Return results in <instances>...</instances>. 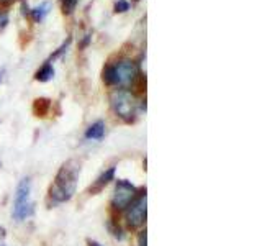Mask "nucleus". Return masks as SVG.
Masks as SVG:
<instances>
[{
  "label": "nucleus",
  "instance_id": "nucleus-1",
  "mask_svg": "<svg viewBox=\"0 0 262 246\" xmlns=\"http://www.w3.org/2000/svg\"><path fill=\"white\" fill-rule=\"evenodd\" d=\"M79 172H80V166L77 161L71 159L68 162H64L59 172L56 174L54 182L49 187V197L57 203L71 200L74 192H76Z\"/></svg>",
  "mask_w": 262,
  "mask_h": 246
},
{
  "label": "nucleus",
  "instance_id": "nucleus-2",
  "mask_svg": "<svg viewBox=\"0 0 262 246\" xmlns=\"http://www.w3.org/2000/svg\"><path fill=\"white\" fill-rule=\"evenodd\" d=\"M138 76V68L133 61H118L115 66H108L103 71V80L108 86H120L128 87L133 84Z\"/></svg>",
  "mask_w": 262,
  "mask_h": 246
},
{
  "label": "nucleus",
  "instance_id": "nucleus-3",
  "mask_svg": "<svg viewBox=\"0 0 262 246\" xmlns=\"http://www.w3.org/2000/svg\"><path fill=\"white\" fill-rule=\"evenodd\" d=\"M110 104L115 113L125 121H131L136 117V100L131 92L125 89H117L113 90L110 95Z\"/></svg>",
  "mask_w": 262,
  "mask_h": 246
},
{
  "label": "nucleus",
  "instance_id": "nucleus-4",
  "mask_svg": "<svg viewBox=\"0 0 262 246\" xmlns=\"http://www.w3.org/2000/svg\"><path fill=\"white\" fill-rule=\"evenodd\" d=\"M31 194V180L30 177H25L16 187L15 194V205H13V218L16 221H23L33 213V202L30 200Z\"/></svg>",
  "mask_w": 262,
  "mask_h": 246
},
{
  "label": "nucleus",
  "instance_id": "nucleus-5",
  "mask_svg": "<svg viewBox=\"0 0 262 246\" xmlns=\"http://www.w3.org/2000/svg\"><path fill=\"white\" fill-rule=\"evenodd\" d=\"M135 197H136V187L131 184L129 180L121 179L117 182V187H115L112 205L117 210H125L133 203Z\"/></svg>",
  "mask_w": 262,
  "mask_h": 246
},
{
  "label": "nucleus",
  "instance_id": "nucleus-6",
  "mask_svg": "<svg viewBox=\"0 0 262 246\" xmlns=\"http://www.w3.org/2000/svg\"><path fill=\"white\" fill-rule=\"evenodd\" d=\"M125 218H126V225L129 228H138L144 223L146 221V194L138 197L136 200H133V203L128 207Z\"/></svg>",
  "mask_w": 262,
  "mask_h": 246
},
{
  "label": "nucleus",
  "instance_id": "nucleus-7",
  "mask_svg": "<svg viewBox=\"0 0 262 246\" xmlns=\"http://www.w3.org/2000/svg\"><path fill=\"white\" fill-rule=\"evenodd\" d=\"M113 177H115V168L112 166V168L106 169V171L103 172V174L95 180V184H94L92 187H90V192H92V194L100 192L106 184H110V182H112Z\"/></svg>",
  "mask_w": 262,
  "mask_h": 246
},
{
  "label": "nucleus",
  "instance_id": "nucleus-8",
  "mask_svg": "<svg viewBox=\"0 0 262 246\" xmlns=\"http://www.w3.org/2000/svg\"><path fill=\"white\" fill-rule=\"evenodd\" d=\"M105 135V123L103 121H95L94 125H90L85 131L87 139H102Z\"/></svg>",
  "mask_w": 262,
  "mask_h": 246
},
{
  "label": "nucleus",
  "instance_id": "nucleus-9",
  "mask_svg": "<svg viewBox=\"0 0 262 246\" xmlns=\"http://www.w3.org/2000/svg\"><path fill=\"white\" fill-rule=\"evenodd\" d=\"M53 77H54V68H53V64L48 63V61L45 63V66L36 72V76H35V79L39 80V82H48V80H51Z\"/></svg>",
  "mask_w": 262,
  "mask_h": 246
},
{
  "label": "nucleus",
  "instance_id": "nucleus-10",
  "mask_svg": "<svg viewBox=\"0 0 262 246\" xmlns=\"http://www.w3.org/2000/svg\"><path fill=\"white\" fill-rule=\"evenodd\" d=\"M49 8H51L49 2H45V4L38 5L36 8H33V10H31L33 18H35L36 22H43V20L46 18V15L49 13Z\"/></svg>",
  "mask_w": 262,
  "mask_h": 246
},
{
  "label": "nucleus",
  "instance_id": "nucleus-11",
  "mask_svg": "<svg viewBox=\"0 0 262 246\" xmlns=\"http://www.w3.org/2000/svg\"><path fill=\"white\" fill-rule=\"evenodd\" d=\"M49 107H51V104H49L48 98H36L33 109H35V113L38 115V117H45L49 110Z\"/></svg>",
  "mask_w": 262,
  "mask_h": 246
},
{
  "label": "nucleus",
  "instance_id": "nucleus-12",
  "mask_svg": "<svg viewBox=\"0 0 262 246\" xmlns=\"http://www.w3.org/2000/svg\"><path fill=\"white\" fill-rule=\"evenodd\" d=\"M71 41H72V38L69 36V38H68V39H66V41H64V43H62V45H61L59 48H57V51H54V53L51 54V57H49V61H48V63H51L53 59H56V57H59V56H61V54H62V53L66 51V49H68V48H69V45H71Z\"/></svg>",
  "mask_w": 262,
  "mask_h": 246
},
{
  "label": "nucleus",
  "instance_id": "nucleus-13",
  "mask_svg": "<svg viewBox=\"0 0 262 246\" xmlns=\"http://www.w3.org/2000/svg\"><path fill=\"white\" fill-rule=\"evenodd\" d=\"M77 5V0H62V13L71 15Z\"/></svg>",
  "mask_w": 262,
  "mask_h": 246
},
{
  "label": "nucleus",
  "instance_id": "nucleus-14",
  "mask_svg": "<svg viewBox=\"0 0 262 246\" xmlns=\"http://www.w3.org/2000/svg\"><path fill=\"white\" fill-rule=\"evenodd\" d=\"M129 10V2H126V0H118L117 4H115V12L117 13H125Z\"/></svg>",
  "mask_w": 262,
  "mask_h": 246
},
{
  "label": "nucleus",
  "instance_id": "nucleus-15",
  "mask_svg": "<svg viewBox=\"0 0 262 246\" xmlns=\"http://www.w3.org/2000/svg\"><path fill=\"white\" fill-rule=\"evenodd\" d=\"M8 25V13L7 12H0V33H2Z\"/></svg>",
  "mask_w": 262,
  "mask_h": 246
},
{
  "label": "nucleus",
  "instance_id": "nucleus-16",
  "mask_svg": "<svg viewBox=\"0 0 262 246\" xmlns=\"http://www.w3.org/2000/svg\"><path fill=\"white\" fill-rule=\"evenodd\" d=\"M139 246H146V232H141L139 233Z\"/></svg>",
  "mask_w": 262,
  "mask_h": 246
},
{
  "label": "nucleus",
  "instance_id": "nucleus-17",
  "mask_svg": "<svg viewBox=\"0 0 262 246\" xmlns=\"http://www.w3.org/2000/svg\"><path fill=\"white\" fill-rule=\"evenodd\" d=\"M89 41H90V35H87V36H85V39H84V43H82V48H85V46L89 45Z\"/></svg>",
  "mask_w": 262,
  "mask_h": 246
},
{
  "label": "nucleus",
  "instance_id": "nucleus-18",
  "mask_svg": "<svg viewBox=\"0 0 262 246\" xmlns=\"http://www.w3.org/2000/svg\"><path fill=\"white\" fill-rule=\"evenodd\" d=\"M87 243H89V246H102L100 243H97V241H94V240H89Z\"/></svg>",
  "mask_w": 262,
  "mask_h": 246
},
{
  "label": "nucleus",
  "instance_id": "nucleus-19",
  "mask_svg": "<svg viewBox=\"0 0 262 246\" xmlns=\"http://www.w3.org/2000/svg\"><path fill=\"white\" fill-rule=\"evenodd\" d=\"M0 82H2V72H0Z\"/></svg>",
  "mask_w": 262,
  "mask_h": 246
},
{
  "label": "nucleus",
  "instance_id": "nucleus-20",
  "mask_svg": "<svg viewBox=\"0 0 262 246\" xmlns=\"http://www.w3.org/2000/svg\"><path fill=\"white\" fill-rule=\"evenodd\" d=\"M0 2H8V0H0Z\"/></svg>",
  "mask_w": 262,
  "mask_h": 246
},
{
  "label": "nucleus",
  "instance_id": "nucleus-21",
  "mask_svg": "<svg viewBox=\"0 0 262 246\" xmlns=\"http://www.w3.org/2000/svg\"><path fill=\"white\" fill-rule=\"evenodd\" d=\"M0 246H4V244H0Z\"/></svg>",
  "mask_w": 262,
  "mask_h": 246
}]
</instances>
